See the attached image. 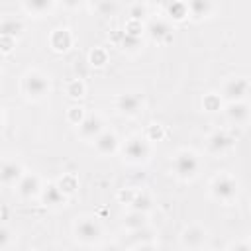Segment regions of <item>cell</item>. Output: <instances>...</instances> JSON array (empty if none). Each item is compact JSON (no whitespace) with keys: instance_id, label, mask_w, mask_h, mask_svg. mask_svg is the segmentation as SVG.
Returning <instances> with one entry per match:
<instances>
[{"instance_id":"6da1fadb","label":"cell","mask_w":251,"mask_h":251,"mask_svg":"<svg viewBox=\"0 0 251 251\" xmlns=\"http://www.w3.org/2000/svg\"><path fill=\"white\" fill-rule=\"evenodd\" d=\"M200 157L192 149H180L173 159V171L180 180H192L200 173Z\"/></svg>"},{"instance_id":"7a4b0ae2","label":"cell","mask_w":251,"mask_h":251,"mask_svg":"<svg viewBox=\"0 0 251 251\" xmlns=\"http://www.w3.org/2000/svg\"><path fill=\"white\" fill-rule=\"evenodd\" d=\"M237 190H239L237 180L233 176L226 175V173L216 175L212 178V182H210V194H212V198L218 200V202H224V204L233 202L237 198Z\"/></svg>"},{"instance_id":"3957f363","label":"cell","mask_w":251,"mask_h":251,"mask_svg":"<svg viewBox=\"0 0 251 251\" xmlns=\"http://www.w3.org/2000/svg\"><path fill=\"white\" fill-rule=\"evenodd\" d=\"M22 90L27 98L31 100H41L49 94L51 90V84H49V78L41 73V71H27L22 78Z\"/></svg>"},{"instance_id":"277c9868","label":"cell","mask_w":251,"mask_h":251,"mask_svg":"<svg viewBox=\"0 0 251 251\" xmlns=\"http://www.w3.org/2000/svg\"><path fill=\"white\" fill-rule=\"evenodd\" d=\"M73 233L75 237L80 241V243H96L102 235V226L96 218L92 216H82V218H76L75 226H73Z\"/></svg>"},{"instance_id":"5b68a950","label":"cell","mask_w":251,"mask_h":251,"mask_svg":"<svg viewBox=\"0 0 251 251\" xmlns=\"http://www.w3.org/2000/svg\"><path fill=\"white\" fill-rule=\"evenodd\" d=\"M122 153H124V159H127L129 163H143L151 153V145L145 139V135H131L129 139H126Z\"/></svg>"},{"instance_id":"8992f818","label":"cell","mask_w":251,"mask_h":251,"mask_svg":"<svg viewBox=\"0 0 251 251\" xmlns=\"http://www.w3.org/2000/svg\"><path fill=\"white\" fill-rule=\"evenodd\" d=\"M247 94H249V80L243 76H233L224 82L220 98L227 100V104H229V102H243L247 98Z\"/></svg>"},{"instance_id":"52a82bcc","label":"cell","mask_w":251,"mask_h":251,"mask_svg":"<svg viewBox=\"0 0 251 251\" xmlns=\"http://www.w3.org/2000/svg\"><path fill=\"white\" fill-rule=\"evenodd\" d=\"M143 24L141 22H135V20H129L122 31V37H120V47L126 49V51H135L139 49L141 45V37H143Z\"/></svg>"},{"instance_id":"ba28073f","label":"cell","mask_w":251,"mask_h":251,"mask_svg":"<svg viewBox=\"0 0 251 251\" xmlns=\"http://www.w3.org/2000/svg\"><path fill=\"white\" fill-rule=\"evenodd\" d=\"M116 110L124 116H137L143 110V96L139 92H124L116 98Z\"/></svg>"},{"instance_id":"9c48e42d","label":"cell","mask_w":251,"mask_h":251,"mask_svg":"<svg viewBox=\"0 0 251 251\" xmlns=\"http://www.w3.org/2000/svg\"><path fill=\"white\" fill-rule=\"evenodd\" d=\"M24 176V167L16 159H2L0 161V182L4 186H14Z\"/></svg>"},{"instance_id":"30bf717a","label":"cell","mask_w":251,"mask_h":251,"mask_svg":"<svg viewBox=\"0 0 251 251\" xmlns=\"http://www.w3.org/2000/svg\"><path fill=\"white\" fill-rule=\"evenodd\" d=\"M231 145H233V137L226 129H216L206 139V147L212 155H224L226 151L231 149Z\"/></svg>"},{"instance_id":"8fae6325","label":"cell","mask_w":251,"mask_h":251,"mask_svg":"<svg viewBox=\"0 0 251 251\" xmlns=\"http://www.w3.org/2000/svg\"><path fill=\"white\" fill-rule=\"evenodd\" d=\"M39 198H41L43 206H47V208H63V206H67V200H69V196L57 186V182L43 186L39 192Z\"/></svg>"},{"instance_id":"7c38bea8","label":"cell","mask_w":251,"mask_h":251,"mask_svg":"<svg viewBox=\"0 0 251 251\" xmlns=\"http://www.w3.org/2000/svg\"><path fill=\"white\" fill-rule=\"evenodd\" d=\"M208 239V231L202 227V226H188L182 229L180 233V243L186 247V249H200Z\"/></svg>"},{"instance_id":"4fadbf2b","label":"cell","mask_w":251,"mask_h":251,"mask_svg":"<svg viewBox=\"0 0 251 251\" xmlns=\"http://www.w3.org/2000/svg\"><path fill=\"white\" fill-rule=\"evenodd\" d=\"M76 127H78V135L82 139H92L94 141L104 131V122L98 114H88V116H84V120Z\"/></svg>"},{"instance_id":"5bb4252c","label":"cell","mask_w":251,"mask_h":251,"mask_svg":"<svg viewBox=\"0 0 251 251\" xmlns=\"http://www.w3.org/2000/svg\"><path fill=\"white\" fill-rule=\"evenodd\" d=\"M143 29L155 41H169L173 37V27L165 18H151Z\"/></svg>"},{"instance_id":"9a60e30c","label":"cell","mask_w":251,"mask_h":251,"mask_svg":"<svg viewBox=\"0 0 251 251\" xmlns=\"http://www.w3.org/2000/svg\"><path fill=\"white\" fill-rule=\"evenodd\" d=\"M41 188H43V186H41L39 176H37V175H25V173H24V176L20 178V182L16 184V192H18L20 198H24V200H31V198L39 196Z\"/></svg>"},{"instance_id":"2e32d148","label":"cell","mask_w":251,"mask_h":251,"mask_svg":"<svg viewBox=\"0 0 251 251\" xmlns=\"http://www.w3.org/2000/svg\"><path fill=\"white\" fill-rule=\"evenodd\" d=\"M94 147L100 155H114L120 149V139L114 131L104 129L96 139H94Z\"/></svg>"},{"instance_id":"e0dca14e","label":"cell","mask_w":251,"mask_h":251,"mask_svg":"<svg viewBox=\"0 0 251 251\" xmlns=\"http://www.w3.org/2000/svg\"><path fill=\"white\" fill-rule=\"evenodd\" d=\"M49 45H51V49L57 51V53L69 51L71 45H73V33H71V29H67V27H57V29H53L51 35H49Z\"/></svg>"},{"instance_id":"ac0fdd59","label":"cell","mask_w":251,"mask_h":251,"mask_svg":"<svg viewBox=\"0 0 251 251\" xmlns=\"http://www.w3.org/2000/svg\"><path fill=\"white\" fill-rule=\"evenodd\" d=\"M186 8H188V18L200 22V20H206L214 14L216 4L210 2V0H192V2L186 4Z\"/></svg>"},{"instance_id":"d6986e66","label":"cell","mask_w":251,"mask_h":251,"mask_svg":"<svg viewBox=\"0 0 251 251\" xmlns=\"http://www.w3.org/2000/svg\"><path fill=\"white\" fill-rule=\"evenodd\" d=\"M226 118L235 126H243L249 118V106L245 102H229L226 106Z\"/></svg>"},{"instance_id":"ffe728a7","label":"cell","mask_w":251,"mask_h":251,"mask_svg":"<svg viewBox=\"0 0 251 251\" xmlns=\"http://www.w3.org/2000/svg\"><path fill=\"white\" fill-rule=\"evenodd\" d=\"M53 8H55V2H51V0H31V2H22V10H24L27 16H33V18H43V16H47Z\"/></svg>"},{"instance_id":"44dd1931","label":"cell","mask_w":251,"mask_h":251,"mask_svg":"<svg viewBox=\"0 0 251 251\" xmlns=\"http://www.w3.org/2000/svg\"><path fill=\"white\" fill-rule=\"evenodd\" d=\"M122 224H124V227H126V229H129V231H141V229H145V227H147V214L131 210L129 214H126V216H124Z\"/></svg>"},{"instance_id":"7402d4cb","label":"cell","mask_w":251,"mask_h":251,"mask_svg":"<svg viewBox=\"0 0 251 251\" xmlns=\"http://www.w3.org/2000/svg\"><path fill=\"white\" fill-rule=\"evenodd\" d=\"M22 31H24V24L16 18H6V20L0 22V37L16 39Z\"/></svg>"},{"instance_id":"603a6c76","label":"cell","mask_w":251,"mask_h":251,"mask_svg":"<svg viewBox=\"0 0 251 251\" xmlns=\"http://www.w3.org/2000/svg\"><path fill=\"white\" fill-rule=\"evenodd\" d=\"M165 16H169V20H173V22L186 20L188 18L186 2H169V4H165Z\"/></svg>"},{"instance_id":"cb8c5ba5","label":"cell","mask_w":251,"mask_h":251,"mask_svg":"<svg viewBox=\"0 0 251 251\" xmlns=\"http://www.w3.org/2000/svg\"><path fill=\"white\" fill-rule=\"evenodd\" d=\"M129 206H131V210H135V212L147 214V212L153 208V198H151V194H147V192H135L133 198L129 200Z\"/></svg>"},{"instance_id":"d4e9b609","label":"cell","mask_w":251,"mask_h":251,"mask_svg":"<svg viewBox=\"0 0 251 251\" xmlns=\"http://www.w3.org/2000/svg\"><path fill=\"white\" fill-rule=\"evenodd\" d=\"M88 63H90L92 67H104V65L108 63V53H106V49H104V47H94V49L90 51V55H88Z\"/></svg>"},{"instance_id":"484cf974","label":"cell","mask_w":251,"mask_h":251,"mask_svg":"<svg viewBox=\"0 0 251 251\" xmlns=\"http://www.w3.org/2000/svg\"><path fill=\"white\" fill-rule=\"evenodd\" d=\"M67 94H69L71 98H82V96L86 94V86H84V82H82L80 78H73V80H69V84H67Z\"/></svg>"},{"instance_id":"4316f807","label":"cell","mask_w":251,"mask_h":251,"mask_svg":"<svg viewBox=\"0 0 251 251\" xmlns=\"http://www.w3.org/2000/svg\"><path fill=\"white\" fill-rule=\"evenodd\" d=\"M57 186L69 196V194H73L75 190H76V186H78V182H76V178L73 176V175H67V176H63L59 182H57Z\"/></svg>"},{"instance_id":"83f0119b","label":"cell","mask_w":251,"mask_h":251,"mask_svg":"<svg viewBox=\"0 0 251 251\" xmlns=\"http://www.w3.org/2000/svg\"><path fill=\"white\" fill-rule=\"evenodd\" d=\"M92 8L98 12V16H114L120 6L114 4V2H96Z\"/></svg>"},{"instance_id":"f1b7e54d","label":"cell","mask_w":251,"mask_h":251,"mask_svg":"<svg viewBox=\"0 0 251 251\" xmlns=\"http://www.w3.org/2000/svg\"><path fill=\"white\" fill-rule=\"evenodd\" d=\"M202 106H204V110H208V112L220 110V108H222V98H220V94H208V96H204Z\"/></svg>"},{"instance_id":"f546056e","label":"cell","mask_w":251,"mask_h":251,"mask_svg":"<svg viewBox=\"0 0 251 251\" xmlns=\"http://www.w3.org/2000/svg\"><path fill=\"white\" fill-rule=\"evenodd\" d=\"M84 110L82 108H78V106H73V108H69V112H67V120L71 122V124H75V126H78L82 120H84Z\"/></svg>"},{"instance_id":"4dcf8cb0","label":"cell","mask_w":251,"mask_h":251,"mask_svg":"<svg viewBox=\"0 0 251 251\" xmlns=\"http://www.w3.org/2000/svg\"><path fill=\"white\" fill-rule=\"evenodd\" d=\"M147 4H133V6H129V20H135V22H141V18L143 16H147Z\"/></svg>"},{"instance_id":"1f68e13d","label":"cell","mask_w":251,"mask_h":251,"mask_svg":"<svg viewBox=\"0 0 251 251\" xmlns=\"http://www.w3.org/2000/svg\"><path fill=\"white\" fill-rule=\"evenodd\" d=\"M10 243H12V231H10L8 227L0 226V251L8 249V247H10Z\"/></svg>"},{"instance_id":"d6a6232c","label":"cell","mask_w":251,"mask_h":251,"mask_svg":"<svg viewBox=\"0 0 251 251\" xmlns=\"http://www.w3.org/2000/svg\"><path fill=\"white\" fill-rule=\"evenodd\" d=\"M155 137H157V139H161V137H163V127H161V126H157V124H153V126L149 127V131H147L145 139H147V141H155Z\"/></svg>"},{"instance_id":"836d02e7","label":"cell","mask_w":251,"mask_h":251,"mask_svg":"<svg viewBox=\"0 0 251 251\" xmlns=\"http://www.w3.org/2000/svg\"><path fill=\"white\" fill-rule=\"evenodd\" d=\"M227 251H251V247H249V243L247 241H235V243H231L229 245V249Z\"/></svg>"},{"instance_id":"e575fe53","label":"cell","mask_w":251,"mask_h":251,"mask_svg":"<svg viewBox=\"0 0 251 251\" xmlns=\"http://www.w3.org/2000/svg\"><path fill=\"white\" fill-rule=\"evenodd\" d=\"M0 43L4 45L2 49H4L6 53H10V51L14 49V43H16V39H8V37H0Z\"/></svg>"},{"instance_id":"d590c367","label":"cell","mask_w":251,"mask_h":251,"mask_svg":"<svg viewBox=\"0 0 251 251\" xmlns=\"http://www.w3.org/2000/svg\"><path fill=\"white\" fill-rule=\"evenodd\" d=\"M102 251H126V249L122 245H118V243H108V245H104Z\"/></svg>"},{"instance_id":"8d00e7d4","label":"cell","mask_w":251,"mask_h":251,"mask_svg":"<svg viewBox=\"0 0 251 251\" xmlns=\"http://www.w3.org/2000/svg\"><path fill=\"white\" fill-rule=\"evenodd\" d=\"M135 251H157V249H155L151 243H141V245L135 247Z\"/></svg>"},{"instance_id":"74e56055","label":"cell","mask_w":251,"mask_h":251,"mask_svg":"<svg viewBox=\"0 0 251 251\" xmlns=\"http://www.w3.org/2000/svg\"><path fill=\"white\" fill-rule=\"evenodd\" d=\"M2 120H4V116H2V108H0V126H2Z\"/></svg>"}]
</instances>
